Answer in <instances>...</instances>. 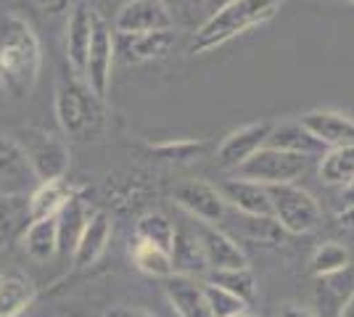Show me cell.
I'll return each instance as SVG.
<instances>
[{"instance_id":"cell-10","label":"cell","mask_w":354,"mask_h":317,"mask_svg":"<svg viewBox=\"0 0 354 317\" xmlns=\"http://www.w3.org/2000/svg\"><path fill=\"white\" fill-rule=\"evenodd\" d=\"M98 11L90 6L88 0H74L69 16H66V35H64V50H66V64L74 75H82V66L88 59L93 32L98 21Z\"/></svg>"},{"instance_id":"cell-31","label":"cell","mask_w":354,"mask_h":317,"mask_svg":"<svg viewBox=\"0 0 354 317\" xmlns=\"http://www.w3.org/2000/svg\"><path fill=\"white\" fill-rule=\"evenodd\" d=\"M352 259H349V249L341 246L339 241H325L323 246L315 249L310 262V270L315 278H323V275H333V272L349 267Z\"/></svg>"},{"instance_id":"cell-14","label":"cell","mask_w":354,"mask_h":317,"mask_svg":"<svg viewBox=\"0 0 354 317\" xmlns=\"http://www.w3.org/2000/svg\"><path fill=\"white\" fill-rule=\"evenodd\" d=\"M299 124L310 133L317 143H323L325 151L328 148H339V146H352L354 143V119L341 114V111H330V108H315L307 111Z\"/></svg>"},{"instance_id":"cell-34","label":"cell","mask_w":354,"mask_h":317,"mask_svg":"<svg viewBox=\"0 0 354 317\" xmlns=\"http://www.w3.org/2000/svg\"><path fill=\"white\" fill-rule=\"evenodd\" d=\"M151 151L162 156L164 162H191L196 156H201L204 143L201 140H175V143H159Z\"/></svg>"},{"instance_id":"cell-43","label":"cell","mask_w":354,"mask_h":317,"mask_svg":"<svg viewBox=\"0 0 354 317\" xmlns=\"http://www.w3.org/2000/svg\"><path fill=\"white\" fill-rule=\"evenodd\" d=\"M341 3H349V6H354V0H341Z\"/></svg>"},{"instance_id":"cell-17","label":"cell","mask_w":354,"mask_h":317,"mask_svg":"<svg viewBox=\"0 0 354 317\" xmlns=\"http://www.w3.org/2000/svg\"><path fill=\"white\" fill-rule=\"evenodd\" d=\"M164 294L180 317H214L209 309L207 294L201 278H188V275H169Z\"/></svg>"},{"instance_id":"cell-15","label":"cell","mask_w":354,"mask_h":317,"mask_svg":"<svg viewBox=\"0 0 354 317\" xmlns=\"http://www.w3.org/2000/svg\"><path fill=\"white\" fill-rule=\"evenodd\" d=\"M198 241L204 249L209 270H230V267H249L243 249L236 243L233 236H227L217 225L198 227Z\"/></svg>"},{"instance_id":"cell-38","label":"cell","mask_w":354,"mask_h":317,"mask_svg":"<svg viewBox=\"0 0 354 317\" xmlns=\"http://www.w3.org/2000/svg\"><path fill=\"white\" fill-rule=\"evenodd\" d=\"M341 201H344V206H354V180L341 188Z\"/></svg>"},{"instance_id":"cell-23","label":"cell","mask_w":354,"mask_h":317,"mask_svg":"<svg viewBox=\"0 0 354 317\" xmlns=\"http://www.w3.org/2000/svg\"><path fill=\"white\" fill-rule=\"evenodd\" d=\"M21 249L32 262H50L59 254V233L56 217L48 220H30L21 233Z\"/></svg>"},{"instance_id":"cell-2","label":"cell","mask_w":354,"mask_h":317,"mask_svg":"<svg viewBox=\"0 0 354 317\" xmlns=\"http://www.w3.org/2000/svg\"><path fill=\"white\" fill-rule=\"evenodd\" d=\"M281 6L283 0H227V3H222L220 8H214L198 24V30L193 32L191 53L207 56L212 50L227 46L230 40L270 21L281 11Z\"/></svg>"},{"instance_id":"cell-33","label":"cell","mask_w":354,"mask_h":317,"mask_svg":"<svg viewBox=\"0 0 354 317\" xmlns=\"http://www.w3.org/2000/svg\"><path fill=\"white\" fill-rule=\"evenodd\" d=\"M204 294H207L209 309H212L214 317H233L249 307L246 302H241L238 296H233L230 291L214 286V283H209V280H204Z\"/></svg>"},{"instance_id":"cell-16","label":"cell","mask_w":354,"mask_h":317,"mask_svg":"<svg viewBox=\"0 0 354 317\" xmlns=\"http://www.w3.org/2000/svg\"><path fill=\"white\" fill-rule=\"evenodd\" d=\"M175 35L167 32H146V35H117V53L127 64H148V61H162L172 53Z\"/></svg>"},{"instance_id":"cell-13","label":"cell","mask_w":354,"mask_h":317,"mask_svg":"<svg viewBox=\"0 0 354 317\" xmlns=\"http://www.w3.org/2000/svg\"><path fill=\"white\" fill-rule=\"evenodd\" d=\"M111 233H114L111 214L104 209H93L88 225L82 230V236L77 238V246L72 251L74 270H88L93 265H98V259L104 257L109 243H111Z\"/></svg>"},{"instance_id":"cell-7","label":"cell","mask_w":354,"mask_h":317,"mask_svg":"<svg viewBox=\"0 0 354 317\" xmlns=\"http://www.w3.org/2000/svg\"><path fill=\"white\" fill-rule=\"evenodd\" d=\"M114 61H117V35L111 27L98 16L95 21V32H93V43H90L88 59L82 66V82L88 85V90L98 98L106 101L109 90H111V77H114Z\"/></svg>"},{"instance_id":"cell-11","label":"cell","mask_w":354,"mask_h":317,"mask_svg":"<svg viewBox=\"0 0 354 317\" xmlns=\"http://www.w3.org/2000/svg\"><path fill=\"white\" fill-rule=\"evenodd\" d=\"M37 185L19 140L0 133V196L27 198V191Z\"/></svg>"},{"instance_id":"cell-35","label":"cell","mask_w":354,"mask_h":317,"mask_svg":"<svg viewBox=\"0 0 354 317\" xmlns=\"http://www.w3.org/2000/svg\"><path fill=\"white\" fill-rule=\"evenodd\" d=\"M104 317H153V315H148L146 309H138V307H111Z\"/></svg>"},{"instance_id":"cell-27","label":"cell","mask_w":354,"mask_h":317,"mask_svg":"<svg viewBox=\"0 0 354 317\" xmlns=\"http://www.w3.org/2000/svg\"><path fill=\"white\" fill-rule=\"evenodd\" d=\"M354 291V270L344 267V270L333 272V275H323L317 278V299L323 307H330L333 317L339 315L341 304L346 302V296Z\"/></svg>"},{"instance_id":"cell-37","label":"cell","mask_w":354,"mask_h":317,"mask_svg":"<svg viewBox=\"0 0 354 317\" xmlns=\"http://www.w3.org/2000/svg\"><path fill=\"white\" fill-rule=\"evenodd\" d=\"M339 225L354 233V206H344V211L339 214Z\"/></svg>"},{"instance_id":"cell-18","label":"cell","mask_w":354,"mask_h":317,"mask_svg":"<svg viewBox=\"0 0 354 317\" xmlns=\"http://www.w3.org/2000/svg\"><path fill=\"white\" fill-rule=\"evenodd\" d=\"M220 193L225 196L227 206H233L238 214H249V217H272L267 185L243 180V177H230V180H225L220 185Z\"/></svg>"},{"instance_id":"cell-28","label":"cell","mask_w":354,"mask_h":317,"mask_svg":"<svg viewBox=\"0 0 354 317\" xmlns=\"http://www.w3.org/2000/svg\"><path fill=\"white\" fill-rule=\"evenodd\" d=\"M207 280L214 286L230 291L241 302L251 304L257 299V278L249 267H230V270H209Z\"/></svg>"},{"instance_id":"cell-8","label":"cell","mask_w":354,"mask_h":317,"mask_svg":"<svg viewBox=\"0 0 354 317\" xmlns=\"http://www.w3.org/2000/svg\"><path fill=\"white\" fill-rule=\"evenodd\" d=\"M175 204L183 211H188L193 220L201 225H220L227 217V201L220 193L217 185L207 180H183L175 188Z\"/></svg>"},{"instance_id":"cell-36","label":"cell","mask_w":354,"mask_h":317,"mask_svg":"<svg viewBox=\"0 0 354 317\" xmlns=\"http://www.w3.org/2000/svg\"><path fill=\"white\" fill-rule=\"evenodd\" d=\"M278 317H317L310 307H299V304H283Z\"/></svg>"},{"instance_id":"cell-5","label":"cell","mask_w":354,"mask_h":317,"mask_svg":"<svg viewBox=\"0 0 354 317\" xmlns=\"http://www.w3.org/2000/svg\"><path fill=\"white\" fill-rule=\"evenodd\" d=\"M16 140L27 156L37 182L66 177L69 164H72V153H69V143L61 135L48 133L45 127H27V130H21V135Z\"/></svg>"},{"instance_id":"cell-1","label":"cell","mask_w":354,"mask_h":317,"mask_svg":"<svg viewBox=\"0 0 354 317\" xmlns=\"http://www.w3.org/2000/svg\"><path fill=\"white\" fill-rule=\"evenodd\" d=\"M43 72V46L27 19L0 14V90L8 98H27Z\"/></svg>"},{"instance_id":"cell-42","label":"cell","mask_w":354,"mask_h":317,"mask_svg":"<svg viewBox=\"0 0 354 317\" xmlns=\"http://www.w3.org/2000/svg\"><path fill=\"white\" fill-rule=\"evenodd\" d=\"M233 317H259V315H251V312H246V309H243V312H238V315H233Z\"/></svg>"},{"instance_id":"cell-4","label":"cell","mask_w":354,"mask_h":317,"mask_svg":"<svg viewBox=\"0 0 354 317\" xmlns=\"http://www.w3.org/2000/svg\"><path fill=\"white\" fill-rule=\"evenodd\" d=\"M270 206H272V220L281 225L283 233L288 236H307L320 227L323 211L317 198L310 191H304L296 182L286 185H270Z\"/></svg>"},{"instance_id":"cell-26","label":"cell","mask_w":354,"mask_h":317,"mask_svg":"<svg viewBox=\"0 0 354 317\" xmlns=\"http://www.w3.org/2000/svg\"><path fill=\"white\" fill-rule=\"evenodd\" d=\"M130 257H133L135 267L140 272H146V275H151V278H164V280H167L169 275H175L169 251L162 249V246H156V243L135 241Z\"/></svg>"},{"instance_id":"cell-40","label":"cell","mask_w":354,"mask_h":317,"mask_svg":"<svg viewBox=\"0 0 354 317\" xmlns=\"http://www.w3.org/2000/svg\"><path fill=\"white\" fill-rule=\"evenodd\" d=\"M35 6H40V8H48V11H53L56 6H59L61 0H32Z\"/></svg>"},{"instance_id":"cell-32","label":"cell","mask_w":354,"mask_h":317,"mask_svg":"<svg viewBox=\"0 0 354 317\" xmlns=\"http://www.w3.org/2000/svg\"><path fill=\"white\" fill-rule=\"evenodd\" d=\"M241 227L243 236H249L259 243H281L283 230L281 225L272 220V217H249V214H241V222H236Z\"/></svg>"},{"instance_id":"cell-3","label":"cell","mask_w":354,"mask_h":317,"mask_svg":"<svg viewBox=\"0 0 354 317\" xmlns=\"http://www.w3.org/2000/svg\"><path fill=\"white\" fill-rule=\"evenodd\" d=\"M53 108L61 133L69 140H90L104 127V101H98L82 82V77L74 75L72 69L56 82Z\"/></svg>"},{"instance_id":"cell-30","label":"cell","mask_w":354,"mask_h":317,"mask_svg":"<svg viewBox=\"0 0 354 317\" xmlns=\"http://www.w3.org/2000/svg\"><path fill=\"white\" fill-rule=\"evenodd\" d=\"M24 222H30L27 220V198L0 196V254L11 246Z\"/></svg>"},{"instance_id":"cell-41","label":"cell","mask_w":354,"mask_h":317,"mask_svg":"<svg viewBox=\"0 0 354 317\" xmlns=\"http://www.w3.org/2000/svg\"><path fill=\"white\" fill-rule=\"evenodd\" d=\"M204 3H207V11H209V14H212L214 8H220L222 3H227V0H204Z\"/></svg>"},{"instance_id":"cell-9","label":"cell","mask_w":354,"mask_h":317,"mask_svg":"<svg viewBox=\"0 0 354 317\" xmlns=\"http://www.w3.org/2000/svg\"><path fill=\"white\" fill-rule=\"evenodd\" d=\"M175 27L167 0H127L117 11L114 35H146Z\"/></svg>"},{"instance_id":"cell-25","label":"cell","mask_w":354,"mask_h":317,"mask_svg":"<svg viewBox=\"0 0 354 317\" xmlns=\"http://www.w3.org/2000/svg\"><path fill=\"white\" fill-rule=\"evenodd\" d=\"M320 180L325 185H339L344 188L346 182L354 180V143L352 146H339V148H328L320 156Z\"/></svg>"},{"instance_id":"cell-6","label":"cell","mask_w":354,"mask_h":317,"mask_svg":"<svg viewBox=\"0 0 354 317\" xmlns=\"http://www.w3.org/2000/svg\"><path fill=\"white\" fill-rule=\"evenodd\" d=\"M310 166L307 156L299 153H288L272 146H262L259 151L249 156L243 164L236 169V177L243 180L259 182V185H286V182H296Z\"/></svg>"},{"instance_id":"cell-12","label":"cell","mask_w":354,"mask_h":317,"mask_svg":"<svg viewBox=\"0 0 354 317\" xmlns=\"http://www.w3.org/2000/svg\"><path fill=\"white\" fill-rule=\"evenodd\" d=\"M270 133H272V122H251V124L233 130L217 148V166L236 172L249 156H254L262 146H267Z\"/></svg>"},{"instance_id":"cell-20","label":"cell","mask_w":354,"mask_h":317,"mask_svg":"<svg viewBox=\"0 0 354 317\" xmlns=\"http://www.w3.org/2000/svg\"><path fill=\"white\" fill-rule=\"evenodd\" d=\"M74 191L66 177H56V180H40L27 196V220H48L56 217L66 201L74 196Z\"/></svg>"},{"instance_id":"cell-19","label":"cell","mask_w":354,"mask_h":317,"mask_svg":"<svg viewBox=\"0 0 354 317\" xmlns=\"http://www.w3.org/2000/svg\"><path fill=\"white\" fill-rule=\"evenodd\" d=\"M37 299V286L27 272L6 270L0 275V317H21Z\"/></svg>"},{"instance_id":"cell-22","label":"cell","mask_w":354,"mask_h":317,"mask_svg":"<svg viewBox=\"0 0 354 317\" xmlns=\"http://www.w3.org/2000/svg\"><path fill=\"white\" fill-rule=\"evenodd\" d=\"M93 206H90L80 193H74L66 206L56 214V233H59V254L61 257H72L77 238L82 236V230L88 225Z\"/></svg>"},{"instance_id":"cell-21","label":"cell","mask_w":354,"mask_h":317,"mask_svg":"<svg viewBox=\"0 0 354 317\" xmlns=\"http://www.w3.org/2000/svg\"><path fill=\"white\" fill-rule=\"evenodd\" d=\"M169 257H172L175 275L201 278V275L209 272L204 249H201V241H198V230L175 225V241H172V249H169Z\"/></svg>"},{"instance_id":"cell-39","label":"cell","mask_w":354,"mask_h":317,"mask_svg":"<svg viewBox=\"0 0 354 317\" xmlns=\"http://www.w3.org/2000/svg\"><path fill=\"white\" fill-rule=\"evenodd\" d=\"M336 317H354V291L346 296V302L341 304V309H339V315Z\"/></svg>"},{"instance_id":"cell-29","label":"cell","mask_w":354,"mask_h":317,"mask_svg":"<svg viewBox=\"0 0 354 317\" xmlns=\"http://www.w3.org/2000/svg\"><path fill=\"white\" fill-rule=\"evenodd\" d=\"M135 241L156 243L169 251L172 241H175V222L162 211H146L135 222Z\"/></svg>"},{"instance_id":"cell-24","label":"cell","mask_w":354,"mask_h":317,"mask_svg":"<svg viewBox=\"0 0 354 317\" xmlns=\"http://www.w3.org/2000/svg\"><path fill=\"white\" fill-rule=\"evenodd\" d=\"M267 146H272V148H281V151H288V153H299V156H323L325 153V146L323 143H317L315 137L296 122V124H272V133L267 137Z\"/></svg>"}]
</instances>
